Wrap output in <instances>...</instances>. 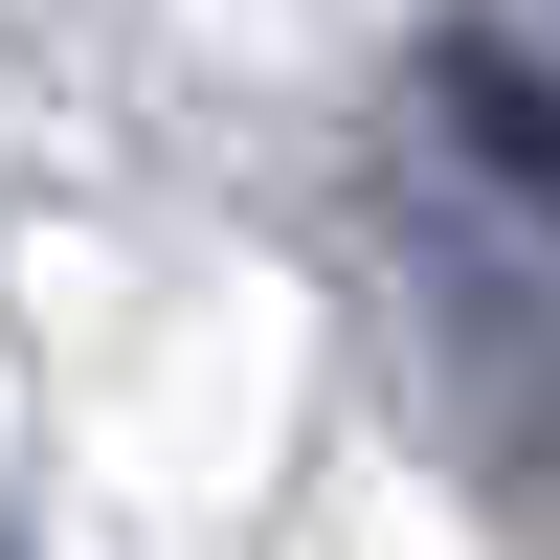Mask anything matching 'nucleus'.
<instances>
[{
  "mask_svg": "<svg viewBox=\"0 0 560 560\" xmlns=\"http://www.w3.org/2000/svg\"><path fill=\"white\" fill-rule=\"evenodd\" d=\"M427 314H448V404H471V448L560 516V292L493 247V224H448V247H427Z\"/></svg>",
  "mask_w": 560,
  "mask_h": 560,
  "instance_id": "nucleus-1",
  "label": "nucleus"
},
{
  "mask_svg": "<svg viewBox=\"0 0 560 560\" xmlns=\"http://www.w3.org/2000/svg\"><path fill=\"white\" fill-rule=\"evenodd\" d=\"M427 113H448V158H471L493 202H538V224H560V68H538V45L427 23Z\"/></svg>",
  "mask_w": 560,
  "mask_h": 560,
  "instance_id": "nucleus-2",
  "label": "nucleus"
}]
</instances>
